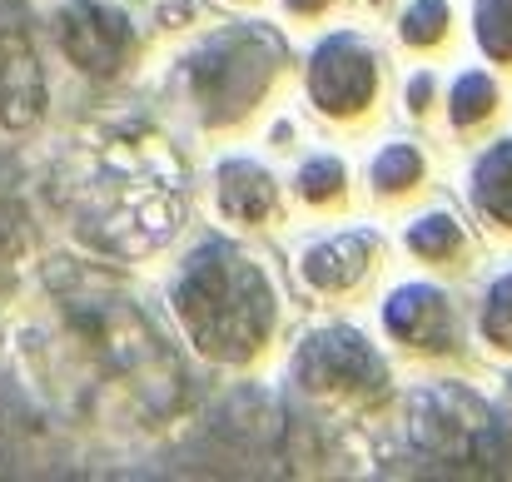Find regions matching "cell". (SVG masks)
<instances>
[{"instance_id":"6da1fadb","label":"cell","mask_w":512,"mask_h":482,"mask_svg":"<svg viewBox=\"0 0 512 482\" xmlns=\"http://www.w3.org/2000/svg\"><path fill=\"white\" fill-rule=\"evenodd\" d=\"M174 304H179L184 328L194 333V348L219 363L254 358L274 328L269 279L259 274V264H249L229 244H204L184 264V274L174 284Z\"/></svg>"},{"instance_id":"7a4b0ae2","label":"cell","mask_w":512,"mask_h":482,"mask_svg":"<svg viewBox=\"0 0 512 482\" xmlns=\"http://www.w3.org/2000/svg\"><path fill=\"white\" fill-rule=\"evenodd\" d=\"M408 438L433 473H458V478L512 473L508 423L458 383H433L408 398Z\"/></svg>"},{"instance_id":"3957f363","label":"cell","mask_w":512,"mask_h":482,"mask_svg":"<svg viewBox=\"0 0 512 482\" xmlns=\"http://www.w3.org/2000/svg\"><path fill=\"white\" fill-rule=\"evenodd\" d=\"M279 40L264 30H224L189 55V85L209 120L244 115L274 80Z\"/></svg>"},{"instance_id":"277c9868","label":"cell","mask_w":512,"mask_h":482,"mask_svg":"<svg viewBox=\"0 0 512 482\" xmlns=\"http://www.w3.org/2000/svg\"><path fill=\"white\" fill-rule=\"evenodd\" d=\"M60 50L85 75H115L130 50V15L110 0H65L60 5Z\"/></svg>"},{"instance_id":"5b68a950","label":"cell","mask_w":512,"mask_h":482,"mask_svg":"<svg viewBox=\"0 0 512 482\" xmlns=\"http://www.w3.org/2000/svg\"><path fill=\"white\" fill-rule=\"evenodd\" d=\"M294 373L309 393H348V388H378L383 383L378 353L348 328L304 338V348L294 358Z\"/></svg>"},{"instance_id":"8992f818","label":"cell","mask_w":512,"mask_h":482,"mask_svg":"<svg viewBox=\"0 0 512 482\" xmlns=\"http://www.w3.org/2000/svg\"><path fill=\"white\" fill-rule=\"evenodd\" d=\"M309 90L319 100L324 115H353L373 100V55L353 40V35H334L314 50L309 60Z\"/></svg>"},{"instance_id":"52a82bcc","label":"cell","mask_w":512,"mask_h":482,"mask_svg":"<svg viewBox=\"0 0 512 482\" xmlns=\"http://www.w3.org/2000/svg\"><path fill=\"white\" fill-rule=\"evenodd\" d=\"M40 105H45V80H40L35 50L25 30L0 10V125L25 130L40 120Z\"/></svg>"},{"instance_id":"ba28073f","label":"cell","mask_w":512,"mask_h":482,"mask_svg":"<svg viewBox=\"0 0 512 482\" xmlns=\"http://www.w3.org/2000/svg\"><path fill=\"white\" fill-rule=\"evenodd\" d=\"M383 323L413 348H448V299L428 284H408L383 309Z\"/></svg>"},{"instance_id":"9c48e42d","label":"cell","mask_w":512,"mask_h":482,"mask_svg":"<svg viewBox=\"0 0 512 482\" xmlns=\"http://www.w3.org/2000/svg\"><path fill=\"white\" fill-rule=\"evenodd\" d=\"M368 254H373V239L368 234L329 239V244H319V249L304 254V279L319 284V289H343V284H353L363 274Z\"/></svg>"},{"instance_id":"30bf717a","label":"cell","mask_w":512,"mask_h":482,"mask_svg":"<svg viewBox=\"0 0 512 482\" xmlns=\"http://www.w3.org/2000/svg\"><path fill=\"white\" fill-rule=\"evenodd\" d=\"M219 204H224V214L254 224V219H264L274 209V179L249 160L224 164L219 169Z\"/></svg>"},{"instance_id":"8fae6325","label":"cell","mask_w":512,"mask_h":482,"mask_svg":"<svg viewBox=\"0 0 512 482\" xmlns=\"http://www.w3.org/2000/svg\"><path fill=\"white\" fill-rule=\"evenodd\" d=\"M473 199H478V209H483L493 224H508L512 229V140H503L488 160L478 164V174H473Z\"/></svg>"},{"instance_id":"7c38bea8","label":"cell","mask_w":512,"mask_h":482,"mask_svg":"<svg viewBox=\"0 0 512 482\" xmlns=\"http://www.w3.org/2000/svg\"><path fill=\"white\" fill-rule=\"evenodd\" d=\"M408 249L423 254V259H453L463 249V229L448 219V214H423L413 229H408Z\"/></svg>"},{"instance_id":"4fadbf2b","label":"cell","mask_w":512,"mask_h":482,"mask_svg":"<svg viewBox=\"0 0 512 482\" xmlns=\"http://www.w3.org/2000/svg\"><path fill=\"white\" fill-rule=\"evenodd\" d=\"M493 105H498V90L488 75L473 70L453 85V125H478L483 115H493Z\"/></svg>"},{"instance_id":"5bb4252c","label":"cell","mask_w":512,"mask_h":482,"mask_svg":"<svg viewBox=\"0 0 512 482\" xmlns=\"http://www.w3.org/2000/svg\"><path fill=\"white\" fill-rule=\"evenodd\" d=\"M478 40L493 60H512V0H478Z\"/></svg>"},{"instance_id":"9a60e30c","label":"cell","mask_w":512,"mask_h":482,"mask_svg":"<svg viewBox=\"0 0 512 482\" xmlns=\"http://www.w3.org/2000/svg\"><path fill=\"white\" fill-rule=\"evenodd\" d=\"M418 174H423V160H418V150L413 145H388L378 164H373V184L388 194H398V189H408V184H418Z\"/></svg>"},{"instance_id":"2e32d148","label":"cell","mask_w":512,"mask_h":482,"mask_svg":"<svg viewBox=\"0 0 512 482\" xmlns=\"http://www.w3.org/2000/svg\"><path fill=\"white\" fill-rule=\"evenodd\" d=\"M443 30H448V5L443 0H418L403 15V40L408 45H433V40H443Z\"/></svg>"},{"instance_id":"e0dca14e","label":"cell","mask_w":512,"mask_h":482,"mask_svg":"<svg viewBox=\"0 0 512 482\" xmlns=\"http://www.w3.org/2000/svg\"><path fill=\"white\" fill-rule=\"evenodd\" d=\"M483 333H488L493 343L512 348V274H503V279L493 284V294H488V309H483Z\"/></svg>"},{"instance_id":"ac0fdd59","label":"cell","mask_w":512,"mask_h":482,"mask_svg":"<svg viewBox=\"0 0 512 482\" xmlns=\"http://www.w3.org/2000/svg\"><path fill=\"white\" fill-rule=\"evenodd\" d=\"M343 184V164L339 160H309L299 169V194L304 199H314V204H324V199H334Z\"/></svg>"},{"instance_id":"d6986e66","label":"cell","mask_w":512,"mask_h":482,"mask_svg":"<svg viewBox=\"0 0 512 482\" xmlns=\"http://www.w3.org/2000/svg\"><path fill=\"white\" fill-rule=\"evenodd\" d=\"M408 100H413V110H428V100H433V80H428V75H418V80H413V90H408Z\"/></svg>"},{"instance_id":"ffe728a7","label":"cell","mask_w":512,"mask_h":482,"mask_svg":"<svg viewBox=\"0 0 512 482\" xmlns=\"http://www.w3.org/2000/svg\"><path fill=\"white\" fill-rule=\"evenodd\" d=\"M324 5H329V0H289V10H299V15H304V10H324Z\"/></svg>"}]
</instances>
